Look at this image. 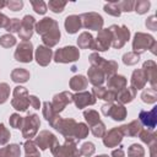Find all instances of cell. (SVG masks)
Returning a JSON list of instances; mask_svg holds the SVG:
<instances>
[{
	"instance_id": "8d00e7d4",
	"label": "cell",
	"mask_w": 157,
	"mask_h": 157,
	"mask_svg": "<svg viewBox=\"0 0 157 157\" xmlns=\"http://www.w3.org/2000/svg\"><path fill=\"white\" fill-rule=\"evenodd\" d=\"M128 157H145V148L140 144H132L128 148Z\"/></svg>"
},
{
	"instance_id": "2e32d148",
	"label": "cell",
	"mask_w": 157,
	"mask_h": 157,
	"mask_svg": "<svg viewBox=\"0 0 157 157\" xmlns=\"http://www.w3.org/2000/svg\"><path fill=\"white\" fill-rule=\"evenodd\" d=\"M42 37V42H43V45L48 47V48H52V47H55L59 40H60V37H61V33H60V29H59V25H54L50 29H48L44 34L40 36Z\"/></svg>"
},
{
	"instance_id": "f907efd6",
	"label": "cell",
	"mask_w": 157,
	"mask_h": 157,
	"mask_svg": "<svg viewBox=\"0 0 157 157\" xmlns=\"http://www.w3.org/2000/svg\"><path fill=\"white\" fill-rule=\"evenodd\" d=\"M10 137H11V134L9 129L2 123H0V145H6L10 141Z\"/></svg>"
},
{
	"instance_id": "ba28073f",
	"label": "cell",
	"mask_w": 157,
	"mask_h": 157,
	"mask_svg": "<svg viewBox=\"0 0 157 157\" xmlns=\"http://www.w3.org/2000/svg\"><path fill=\"white\" fill-rule=\"evenodd\" d=\"M82 27L91 29V31H101L103 28L104 20L98 12H85L80 15Z\"/></svg>"
},
{
	"instance_id": "8fae6325",
	"label": "cell",
	"mask_w": 157,
	"mask_h": 157,
	"mask_svg": "<svg viewBox=\"0 0 157 157\" xmlns=\"http://www.w3.org/2000/svg\"><path fill=\"white\" fill-rule=\"evenodd\" d=\"M112 47V33L108 28H102L98 31V34L94 39L93 50L96 52H105Z\"/></svg>"
},
{
	"instance_id": "f546056e",
	"label": "cell",
	"mask_w": 157,
	"mask_h": 157,
	"mask_svg": "<svg viewBox=\"0 0 157 157\" xmlns=\"http://www.w3.org/2000/svg\"><path fill=\"white\" fill-rule=\"evenodd\" d=\"M29 71L23 67H16L11 71V80L16 83H25L29 80Z\"/></svg>"
},
{
	"instance_id": "60d3db41",
	"label": "cell",
	"mask_w": 157,
	"mask_h": 157,
	"mask_svg": "<svg viewBox=\"0 0 157 157\" xmlns=\"http://www.w3.org/2000/svg\"><path fill=\"white\" fill-rule=\"evenodd\" d=\"M90 130H91V132L93 134V136H94V137H103V136H104V134H105V131H107L105 125H104V123H103L102 120H101V121H98L97 124H94V125L90 126Z\"/></svg>"
},
{
	"instance_id": "4dcf8cb0",
	"label": "cell",
	"mask_w": 157,
	"mask_h": 157,
	"mask_svg": "<svg viewBox=\"0 0 157 157\" xmlns=\"http://www.w3.org/2000/svg\"><path fill=\"white\" fill-rule=\"evenodd\" d=\"M98 67L104 72L105 77L108 78V77H110V76H113V75L117 74L119 66H118V63L114 61V60H105V59H103L102 64Z\"/></svg>"
},
{
	"instance_id": "7dc6e473",
	"label": "cell",
	"mask_w": 157,
	"mask_h": 157,
	"mask_svg": "<svg viewBox=\"0 0 157 157\" xmlns=\"http://www.w3.org/2000/svg\"><path fill=\"white\" fill-rule=\"evenodd\" d=\"M20 28H21V20L15 17V18H10V22L5 29L11 34V33H18Z\"/></svg>"
},
{
	"instance_id": "603a6c76",
	"label": "cell",
	"mask_w": 157,
	"mask_h": 157,
	"mask_svg": "<svg viewBox=\"0 0 157 157\" xmlns=\"http://www.w3.org/2000/svg\"><path fill=\"white\" fill-rule=\"evenodd\" d=\"M87 80L93 85V87H98L102 86L103 82L105 81V75L99 67L91 66L87 70Z\"/></svg>"
},
{
	"instance_id": "9c48e42d",
	"label": "cell",
	"mask_w": 157,
	"mask_h": 157,
	"mask_svg": "<svg viewBox=\"0 0 157 157\" xmlns=\"http://www.w3.org/2000/svg\"><path fill=\"white\" fill-rule=\"evenodd\" d=\"M15 60L20 63H31L33 60V44L31 40H22L17 44V48L13 53Z\"/></svg>"
},
{
	"instance_id": "ab89813d",
	"label": "cell",
	"mask_w": 157,
	"mask_h": 157,
	"mask_svg": "<svg viewBox=\"0 0 157 157\" xmlns=\"http://www.w3.org/2000/svg\"><path fill=\"white\" fill-rule=\"evenodd\" d=\"M140 61V55L135 54L134 52H128L123 55V63L128 66H132V65H136L137 63Z\"/></svg>"
},
{
	"instance_id": "d4e9b609",
	"label": "cell",
	"mask_w": 157,
	"mask_h": 157,
	"mask_svg": "<svg viewBox=\"0 0 157 157\" xmlns=\"http://www.w3.org/2000/svg\"><path fill=\"white\" fill-rule=\"evenodd\" d=\"M126 85H128V80L123 75L115 74V75H113V76L107 78V88L108 90H113L115 92L123 90L124 87H126Z\"/></svg>"
},
{
	"instance_id": "8992f818",
	"label": "cell",
	"mask_w": 157,
	"mask_h": 157,
	"mask_svg": "<svg viewBox=\"0 0 157 157\" xmlns=\"http://www.w3.org/2000/svg\"><path fill=\"white\" fill-rule=\"evenodd\" d=\"M39 126H40V120H39V117L34 113L32 114H27L25 118H23V124H22V136L27 140L34 137L39 130Z\"/></svg>"
},
{
	"instance_id": "9a60e30c",
	"label": "cell",
	"mask_w": 157,
	"mask_h": 157,
	"mask_svg": "<svg viewBox=\"0 0 157 157\" xmlns=\"http://www.w3.org/2000/svg\"><path fill=\"white\" fill-rule=\"evenodd\" d=\"M74 101V94L69 91H63L60 93H56L54 97H53V101H52V105L54 108V110L59 114L60 112H63L65 109V107L70 103H72Z\"/></svg>"
},
{
	"instance_id": "ee69618b",
	"label": "cell",
	"mask_w": 157,
	"mask_h": 157,
	"mask_svg": "<svg viewBox=\"0 0 157 157\" xmlns=\"http://www.w3.org/2000/svg\"><path fill=\"white\" fill-rule=\"evenodd\" d=\"M80 150V153L81 156H85V157H91L94 152H96V146L92 144V142H83L81 145V147L78 148Z\"/></svg>"
},
{
	"instance_id": "30bf717a",
	"label": "cell",
	"mask_w": 157,
	"mask_h": 157,
	"mask_svg": "<svg viewBox=\"0 0 157 157\" xmlns=\"http://www.w3.org/2000/svg\"><path fill=\"white\" fill-rule=\"evenodd\" d=\"M76 126H77V123H76L75 119H72V118H60V120L56 123L54 129L56 131H59L65 139L66 137L75 139Z\"/></svg>"
},
{
	"instance_id": "c3c4849f",
	"label": "cell",
	"mask_w": 157,
	"mask_h": 157,
	"mask_svg": "<svg viewBox=\"0 0 157 157\" xmlns=\"http://www.w3.org/2000/svg\"><path fill=\"white\" fill-rule=\"evenodd\" d=\"M23 148H25L26 156H27V155H36V153H39V150H38L36 142L32 141L31 139H29V140H26V142L23 144Z\"/></svg>"
},
{
	"instance_id": "7a4b0ae2",
	"label": "cell",
	"mask_w": 157,
	"mask_h": 157,
	"mask_svg": "<svg viewBox=\"0 0 157 157\" xmlns=\"http://www.w3.org/2000/svg\"><path fill=\"white\" fill-rule=\"evenodd\" d=\"M76 141L77 140L70 139V137L65 139L64 145H60L58 141L50 148L52 155L54 157H81V153H80V150L77 147Z\"/></svg>"
},
{
	"instance_id": "e0dca14e",
	"label": "cell",
	"mask_w": 157,
	"mask_h": 157,
	"mask_svg": "<svg viewBox=\"0 0 157 157\" xmlns=\"http://www.w3.org/2000/svg\"><path fill=\"white\" fill-rule=\"evenodd\" d=\"M139 120L142 124V126L145 125L147 129L153 130L157 125V107H153L148 112L147 110H140Z\"/></svg>"
},
{
	"instance_id": "b9f144b4",
	"label": "cell",
	"mask_w": 157,
	"mask_h": 157,
	"mask_svg": "<svg viewBox=\"0 0 157 157\" xmlns=\"http://www.w3.org/2000/svg\"><path fill=\"white\" fill-rule=\"evenodd\" d=\"M34 12H37L38 15H44L48 11V6L43 0H29Z\"/></svg>"
},
{
	"instance_id": "4fadbf2b",
	"label": "cell",
	"mask_w": 157,
	"mask_h": 157,
	"mask_svg": "<svg viewBox=\"0 0 157 157\" xmlns=\"http://www.w3.org/2000/svg\"><path fill=\"white\" fill-rule=\"evenodd\" d=\"M34 142H36L37 147H39V150L45 151L47 148H52L53 145L58 142V139L49 130H42L34 139Z\"/></svg>"
},
{
	"instance_id": "db71d44e",
	"label": "cell",
	"mask_w": 157,
	"mask_h": 157,
	"mask_svg": "<svg viewBox=\"0 0 157 157\" xmlns=\"http://www.w3.org/2000/svg\"><path fill=\"white\" fill-rule=\"evenodd\" d=\"M6 7L11 11H20L23 7V1L22 0H9L6 1Z\"/></svg>"
},
{
	"instance_id": "44dd1931",
	"label": "cell",
	"mask_w": 157,
	"mask_h": 157,
	"mask_svg": "<svg viewBox=\"0 0 157 157\" xmlns=\"http://www.w3.org/2000/svg\"><path fill=\"white\" fill-rule=\"evenodd\" d=\"M42 113H43V117L45 118V120L49 123V125L52 128H54L56 125V123L60 120V115L54 110L53 105H52V102H43V107H42Z\"/></svg>"
},
{
	"instance_id": "4316f807",
	"label": "cell",
	"mask_w": 157,
	"mask_h": 157,
	"mask_svg": "<svg viewBox=\"0 0 157 157\" xmlns=\"http://www.w3.org/2000/svg\"><path fill=\"white\" fill-rule=\"evenodd\" d=\"M64 26H65V29L69 34H75L78 32V29L82 27V23H81V18L78 15H70L65 18V22H64Z\"/></svg>"
},
{
	"instance_id": "94428289",
	"label": "cell",
	"mask_w": 157,
	"mask_h": 157,
	"mask_svg": "<svg viewBox=\"0 0 157 157\" xmlns=\"http://www.w3.org/2000/svg\"><path fill=\"white\" fill-rule=\"evenodd\" d=\"M26 157H40V155H39V153H36V155H27Z\"/></svg>"
},
{
	"instance_id": "5b68a950",
	"label": "cell",
	"mask_w": 157,
	"mask_h": 157,
	"mask_svg": "<svg viewBox=\"0 0 157 157\" xmlns=\"http://www.w3.org/2000/svg\"><path fill=\"white\" fill-rule=\"evenodd\" d=\"M12 99L11 105L18 112H26L29 107V94L26 87L23 86H16L12 91Z\"/></svg>"
},
{
	"instance_id": "816d5d0a",
	"label": "cell",
	"mask_w": 157,
	"mask_h": 157,
	"mask_svg": "<svg viewBox=\"0 0 157 157\" xmlns=\"http://www.w3.org/2000/svg\"><path fill=\"white\" fill-rule=\"evenodd\" d=\"M134 0H123V1H118V6L120 9V11L123 12H131L134 11Z\"/></svg>"
},
{
	"instance_id": "d590c367",
	"label": "cell",
	"mask_w": 157,
	"mask_h": 157,
	"mask_svg": "<svg viewBox=\"0 0 157 157\" xmlns=\"http://www.w3.org/2000/svg\"><path fill=\"white\" fill-rule=\"evenodd\" d=\"M104 12H107L108 15L110 16H114V17H119L121 15V11L118 6V1H110V2H107L103 7Z\"/></svg>"
},
{
	"instance_id": "ac0fdd59",
	"label": "cell",
	"mask_w": 157,
	"mask_h": 157,
	"mask_svg": "<svg viewBox=\"0 0 157 157\" xmlns=\"http://www.w3.org/2000/svg\"><path fill=\"white\" fill-rule=\"evenodd\" d=\"M142 70L146 75L147 82L151 85V88L157 90V64L153 60H146L142 64Z\"/></svg>"
},
{
	"instance_id": "6f0895ef",
	"label": "cell",
	"mask_w": 157,
	"mask_h": 157,
	"mask_svg": "<svg viewBox=\"0 0 157 157\" xmlns=\"http://www.w3.org/2000/svg\"><path fill=\"white\" fill-rule=\"evenodd\" d=\"M9 22H10V18L5 13L0 12V28H6Z\"/></svg>"
},
{
	"instance_id": "7402d4cb",
	"label": "cell",
	"mask_w": 157,
	"mask_h": 157,
	"mask_svg": "<svg viewBox=\"0 0 157 157\" xmlns=\"http://www.w3.org/2000/svg\"><path fill=\"white\" fill-rule=\"evenodd\" d=\"M135 97H136V90L132 88L131 86H129V87L126 86V87H124L123 90H120V91L117 92L115 101H117V103L124 105V104H126V103L132 102V101L135 99Z\"/></svg>"
},
{
	"instance_id": "277c9868",
	"label": "cell",
	"mask_w": 157,
	"mask_h": 157,
	"mask_svg": "<svg viewBox=\"0 0 157 157\" xmlns=\"http://www.w3.org/2000/svg\"><path fill=\"white\" fill-rule=\"evenodd\" d=\"M80 58V52L78 48L74 45H66L63 48L56 49V52L53 54V59L55 63H61V64H69L77 61Z\"/></svg>"
},
{
	"instance_id": "5bb4252c",
	"label": "cell",
	"mask_w": 157,
	"mask_h": 157,
	"mask_svg": "<svg viewBox=\"0 0 157 157\" xmlns=\"http://www.w3.org/2000/svg\"><path fill=\"white\" fill-rule=\"evenodd\" d=\"M34 26H36V20L31 15H26L21 20V28L20 32L17 33L20 39L22 40H29V38L33 36L34 32Z\"/></svg>"
},
{
	"instance_id": "1f68e13d",
	"label": "cell",
	"mask_w": 157,
	"mask_h": 157,
	"mask_svg": "<svg viewBox=\"0 0 157 157\" xmlns=\"http://www.w3.org/2000/svg\"><path fill=\"white\" fill-rule=\"evenodd\" d=\"M21 147L17 144H10L0 148V157H20Z\"/></svg>"
},
{
	"instance_id": "7c38bea8",
	"label": "cell",
	"mask_w": 157,
	"mask_h": 157,
	"mask_svg": "<svg viewBox=\"0 0 157 157\" xmlns=\"http://www.w3.org/2000/svg\"><path fill=\"white\" fill-rule=\"evenodd\" d=\"M123 137H124V135H123L120 126H117V128H112L110 130L105 131L102 140H103V145L105 147L112 148V147H117L118 145H120L123 141Z\"/></svg>"
},
{
	"instance_id": "6da1fadb",
	"label": "cell",
	"mask_w": 157,
	"mask_h": 157,
	"mask_svg": "<svg viewBox=\"0 0 157 157\" xmlns=\"http://www.w3.org/2000/svg\"><path fill=\"white\" fill-rule=\"evenodd\" d=\"M157 42L156 39L147 33L144 32H136L132 39V52L137 55H141L146 50H151L152 54H156Z\"/></svg>"
},
{
	"instance_id": "836d02e7",
	"label": "cell",
	"mask_w": 157,
	"mask_h": 157,
	"mask_svg": "<svg viewBox=\"0 0 157 157\" xmlns=\"http://www.w3.org/2000/svg\"><path fill=\"white\" fill-rule=\"evenodd\" d=\"M141 99L144 103H147V104H153L157 102V90H153V88H145L141 93Z\"/></svg>"
},
{
	"instance_id": "6125c7cd",
	"label": "cell",
	"mask_w": 157,
	"mask_h": 157,
	"mask_svg": "<svg viewBox=\"0 0 157 157\" xmlns=\"http://www.w3.org/2000/svg\"><path fill=\"white\" fill-rule=\"evenodd\" d=\"M97 157H109L108 155H99V156H97Z\"/></svg>"
},
{
	"instance_id": "681fc988",
	"label": "cell",
	"mask_w": 157,
	"mask_h": 157,
	"mask_svg": "<svg viewBox=\"0 0 157 157\" xmlns=\"http://www.w3.org/2000/svg\"><path fill=\"white\" fill-rule=\"evenodd\" d=\"M10 96V86L6 82L0 83V104H4Z\"/></svg>"
},
{
	"instance_id": "11a10c76",
	"label": "cell",
	"mask_w": 157,
	"mask_h": 157,
	"mask_svg": "<svg viewBox=\"0 0 157 157\" xmlns=\"http://www.w3.org/2000/svg\"><path fill=\"white\" fill-rule=\"evenodd\" d=\"M147 29H151V31H157V20H156V16L152 15L150 17L146 18V22H145Z\"/></svg>"
},
{
	"instance_id": "d6986e66",
	"label": "cell",
	"mask_w": 157,
	"mask_h": 157,
	"mask_svg": "<svg viewBox=\"0 0 157 157\" xmlns=\"http://www.w3.org/2000/svg\"><path fill=\"white\" fill-rule=\"evenodd\" d=\"M96 98L91 92L87 91H82V92H77L74 94V103L76 105L77 109H82L87 105H93L96 103Z\"/></svg>"
},
{
	"instance_id": "bcb514c9",
	"label": "cell",
	"mask_w": 157,
	"mask_h": 157,
	"mask_svg": "<svg viewBox=\"0 0 157 157\" xmlns=\"http://www.w3.org/2000/svg\"><path fill=\"white\" fill-rule=\"evenodd\" d=\"M9 123H10V126L11 128H13V129H21L22 128V124H23V117H21L18 113H13V114L10 115Z\"/></svg>"
},
{
	"instance_id": "3957f363",
	"label": "cell",
	"mask_w": 157,
	"mask_h": 157,
	"mask_svg": "<svg viewBox=\"0 0 157 157\" xmlns=\"http://www.w3.org/2000/svg\"><path fill=\"white\" fill-rule=\"evenodd\" d=\"M112 33V47L114 49H121L130 39V29L126 26L112 25L108 28Z\"/></svg>"
},
{
	"instance_id": "52a82bcc",
	"label": "cell",
	"mask_w": 157,
	"mask_h": 157,
	"mask_svg": "<svg viewBox=\"0 0 157 157\" xmlns=\"http://www.w3.org/2000/svg\"><path fill=\"white\" fill-rule=\"evenodd\" d=\"M102 113L105 115V117H109L112 118L113 120L115 121H123L125 118H126V108L123 105V104H119V103H104L102 107Z\"/></svg>"
},
{
	"instance_id": "7bdbcfd3",
	"label": "cell",
	"mask_w": 157,
	"mask_h": 157,
	"mask_svg": "<svg viewBox=\"0 0 157 157\" xmlns=\"http://www.w3.org/2000/svg\"><path fill=\"white\" fill-rule=\"evenodd\" d=\"M88 131H90V128L85 123H77L76 132H75V140H82V139L87 137Z\"/></svg>"
},
{
	"instance_id": "d6a6232c",
	"label": "cell",
	"mask_w": 157,
	"mask_h": 157,
	"mask_svg": "<svg viewBox=\"0 0 157 157\" xmlns=\"http://www.w3.org/2000/svg\"><path fill=\"white\" fill-rule=\"evenodd\" d=\"M137 136L140 137V140H141L144 144H146V145H148V146L156 144V137H157V136H156V134H155L153 130H150V129H142Z\"/></svg>"
},
{
	"instance_id": "484cf974",
	"label": "cell",
	"mask_w": 157,
	"mask_h": 157,
	"mask_svg": "<svg viewBox=\"0 0 157 157\" xmlns=\"http://www.w3.org/2000/svg\"><path fill=\"white\" fill-rule=\"evenodd\" d=\"M120 129H121L124 136L135 137V136H137V135L140 134V131L142 130V124L140 123L139 119H135V120H131L129 124L121 125Z\"/></svg>"
},
{
	"instance_id": "ffe728a7",
	"label": "cell",
	"mask_w": 157,
	"mask_h": 157,
	"mask_svg": "<svg viewBox=\"0 0 157 157\" xmlns=\"http://www.w3.org/2000/svg\"><path fill=\"white\" fill-rule=\"evenodd\" d=\"M34 59L38 65L48 66L53 59V52L50 48H48L45 45H38L36 49V53H34Z\"/></svg>"
},
{
	"instance_id": "f1b7e54d",
	"label": "cell",
	"mask_w": 157,
	"mask_h": 157,
	"mask_svg": "<svg viewBox=\"0 0 157 157\" xmlns=\"http://www.w3.org/2000/svg\"><path fill=\"white\" fill-rule=\"evenodd\" d=\"M77 45L80 49H92L94 47V38L90 32H82L77 38Z\"/></svg>"
},
{
	"instance_id": "9f6ffc18",
	"label": "cell",
	"mask_w": 157,
	"mask_h": 157,
	"mask_svg": "<svg viewBox=\"0 0 157 157\" xmlns=\"http://www.w3.org/2000/svg\"><path fill=\"white\" fill-rule=\"evenodd\" d=\"M29 105H32V108L34 109H39L40 108V101L37 96H29Z\"/></svg>"
},
{
	"instance_id": "74e56055",
	"label": "cell",
	"mask_w": 157,
	"mask_h": 157,
	"mask_svg": "<svg viewBox=\"0 0 157 157\" xmlns=\"http://www.w3.org/2000/svg\"><path fill=\"white\" fill-rule=\"evenodd\" d=\"M50 11H53L54 13H61L66 6V1H61V0H49L48 5Z\"/></svg>"
},
{
	"instance_id": "f35d334b",
	"label": "cell",
	"mask_w": 157,
	"mask_h": 157,
	"mask_svg": "<svg viewBox=\"0 0 157 157\" xmlns=\"http://www.w3.org/2000/svg\"><path fill=\"white\" fill-rule=\"evenodd\" d=\"M150 6H151V2L148 0H137L134 4V11L139 15H144L148 11Z\"/></svg>"
},
{
	"instance_id": "83f0119b",
	"label": "cell",
	"mask_w": 157,
	"mask_h": 157,
	"mask_svg": "<svg viewBox=\"0 0 157 157\" xmlns=\"http://www.w3.org/2000/svg\"><path fill=\"white\" fill-rule=\"evenodd\" d=\"M69 86L72 91L76 92H82L85 88H87L88 86V80L83 76V75H75L70 78L69 81Z\"/></svg>"
},
{
	"instance_id": "680465c9",
	"label": "cell",
	"mask_w": 157,
	"mask_h": 157,
	"mask_svg": "<svg viewBox=\"0 0 157 157\" xmlns=\"http://www.w3.org/2000/svg\"><path fill=\"white\" fill-rule=\"evenodd\" d=\"M112 157H125V152L123 150V147H118L115 150L112 151Z\"/></svg>"
},
{
	"instance_id": "cb8c5ba5",
	"label": "cell",
	"mask_w": 157,
	"mask_h": 157,
	"mask_svg": "<svg viewBox=\"0 0 157 157\" xmlns=\"http://www.w3.org/2000/svg\"><path fill=\"white\" fill-rule=\"evenodd\" d=\"M130 83H131V87L135 88L136 91L145 88V86L147 83V78H146V75H145L142 69H135L132 71L131 78H130Z\"/></svg>"
},
{
	"instance_id": "e575fe53",
	"label": "cell",
	"mask_w": 157,
	"mask_h": 157,
	"mask_svg": "<svg viewBox=\"0 0 157 157\" xmlns=\"http://www.w3.org/2000/svg\"><path fill=\"white\" fill-rule=\"evenodd\" d=\"M83 118L88 123L90 126L97 124L98 121H101V117H99V113L94 109H87L83 112Z\"/></svg>"
},
{
	"instance_id": "f5cc1de1",
	"label": "cell",
	"mask_w": 157,
	"mask_h": 157,
	"mask_svg": "<svg viewBox=\"0 0 157 157\" xmlns=\"http://www.w3.org/2000/svg\"><path fill=\"white\" fill-rule=\"evenodd\" d=\"M107 92H108V88L107 87H103V86H98V87H93L92 88V94L94 96V98L97 99H105V96H107Z\"/></svg>"
},
{
	"instance_id": "91938a15",
	"label": "cell",
	"mask_w": 157,
	"mask_h": 157,
	"mask_svg": "<svg viewBox=\"0 0 157 157\" xmlns=\"http://www.w3.org/2000/svg\"><path fill=\"white\" fill-rule=\"evenodd\" d=\"M6 6V1H4V0H0V10L2 9V7H5Z\"/></svg>"
},
{
	"instance_id": "f6af8a7d",
	"label": "cell",
	"mask_w": 157,
	"mask_h": 157,
	"mask_svg": "<svg viewBox=\"0 0 157 157\" xmlns=\"http://www.w3.org/2000/svg\"><path fill=\"white\" fill-rule=\"evenodd\" d=\"M0 45L2 48H11V47L16 45V38L10 33L2 34L0 37Z\"/></svg>"
}]
</instances>
